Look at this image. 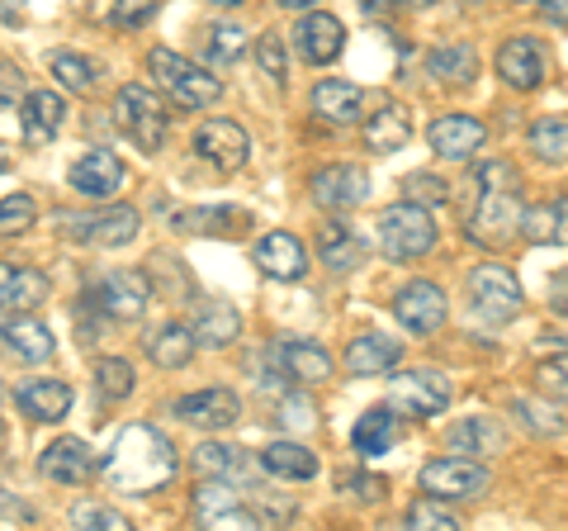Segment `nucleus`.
<instances>
[{"mask_svg": "<svg viewBox=\"0 0 568 531\" xmlns=\"http://www.w3.org/2000/svg\"><path fill=\"white\" fill-rule=\"evenodd\" d=\"M261 470L275 474V480H313L317 455L308 447H298V441H271V447L261 451Z\"/></svg>", "mask_w": 568, "mask_h": 531, "instance_id": "nucleus-34", "label": "nucleus"}, {"mask_svg": "<svg viewBox=\"0 0 568 531\" xmlns=\"http://www.w3.org/2000/svg\"><path fill=\"white\" fill-rule=\"evenodd\" d=\"M388 403L403 413V418H436L450 409V384L440 370H403L388 384Z\"/></svg>", "mask_w": 568, "mask_h": 531, "instance_id": "nucleus-7", "label": "nucleus"}, {"mask_svg": "<svg viewBox=\"0 0 568 531\" xmlns=\"http://www.w3.org/2000/svg\"><path fill=\"white\" fill-rule=\"evenodd\" d=\"M95 451L85 447L81 437H62L39 455V474L43 480H58V484H85L95 474Z\"/></svg>", "mask_w": 568, "mask_h": 531, "instance_id": "nucleus-19", "label": "nucleus"}, {"mask_svg": "<svg viewBox=\"0 0 568 531\" xmlns=\"http://www.w3.org/2000/svg\"><path fill=\"white\" fill-rule=\"evenodd\" d=\"M545 72H549V62H545L540 39H507L497 48V77H503L511 91H536Z\"/></svg>", "mask_w": 568, "mask_h": 531, "instance_id": "nucleus-18", "label": "nucleus"}, {"mask_svg": "<svg viewBox=\"0 0 568 531\" xmlns=\"http://www.w3.org/2000/svg\"><path fill=\"white\" fill-rule=\"evenodd\" d=\"M52 77H58L67 91H95V81H100V67L91 58H81V52H52Z\"/></svg>", "mask_w": 568, "mask_h": 531, "instance_id": "nucleus-41", "label": "nucleus"}, {"mask_svg": "<svg viewBox=\"0 0 568 531\" xmlns=\"http://www.w3.org/2000/svg\"><path fill=\"white\" fill-rule=\"evenodd\" d=\"M469 304L484 323H507V318L521 313V285L507 266L484 261L478 271L469 275Z\"/></svg>", "mask_w": 568, "mask_h": 531, "instance_id": "nucleus-6", "label": "nucleus"}, {"mask_svg": "<svg viewBox=\"0 0 568 531\" xmlns=\"http://www.w3.org/2000/svg\"><path fill=\"white\" fill-rule=\"evenodd\" d=\"M0 233L6 238H14V233H24V228L33 223V200L29 194H6V204H0Z\"/></svg>", "mask_w": 568, "mask_h": 531, "instance_id": "nucleus-50", "label": "nucleus"}, {"mask_svg": "<svg viewBox=\"0 0 568 531\" xmlns=\"http://www.w3.org/2000/svg\"><path fill=\"white\" fill-rule=\"evenodd\" d=\"M540 6H545V14H549V24L568 29V0H540Z\"/></svg>", "mask_w": 568, "mask_h": 531, "instance_id": "nucleus-55", "label": "nucleus"}, {"mask_svg": "<svg viewBox=\"0 0 568 531\" xmlns=\"http://www.w3.org/2000/svg\"><path fill=\"white\" fill-rule=\"evenodd\" d=\"M536 384H540L545 399H568V351L536 365Z\"/></svg>", "mask_w": 568, "mask_h": 531, "instance_id": "nucleus-49", "label": "nucleus"}, {"mask_svg": "<svg viewBox=\"0 0 568 531\" xmlns=\"http://www.w3.org/2000/svg\"><path fill=\"white\" fill-rule=\"evenodd\" d=\"M213 6H223V10H233V6H242V0H213Z\"/></svg>", "mask_w": 568, "mask_h": 531, "instance_id": "nucleus-58", "label": "nucleus"}, {"mask_svg": "<svg viewBox=\"0 0 568 531\" xmlns=\"http://www.w3.org/2000/svg\"><path fill=\"white\" fill-rule=\"evenodd\" d=\"M422 489L432 493V499H474V493L488 489V470L478 465L474 455H440L432 465H422Z\"/></svg>", "mask_w": 568, "mask_h": 531, "instance_id": "nucleus-10", "label": "nucleus"}, {"mask_svg": "<svg viewBox=\"0 0 568 531\" xmlns=\"http://www.w3.org/2000/svg\"><path fill=\"white\" fill-rule=\"evenodd\" d=\"M166 123H171L166 104L156 100L148 86H123V91L114 96V129L148 157L166 148Z\"/></svg>", "mask_w": 568, "mask_h": 531, "instance_id": "nucleus-4", "label": "nucleus"}, {"mask_svg": "<svg viewBox=\"0 0 568 531\" xmlns=\"http://www.w3.org/2000/svg\"><path fill=\"white\" fill-rule=\"evenodd\" d=\"M152 14H156V0H114V6H110V24L138 29V24H148Z\"/></svg>", "mask_w": 568, "mask_h": 531, "instance_id": "nucleus-53", "label": "nucleus"}, {"mask_svg": "<svg viewBox=\"0 0 568 531\" xmlns=\"http://www.w3.org/2000/svg\"><path fill=\"white\" fill-rule=\"evenodd\" d=\"M194 332L190 328H181V323H166V328H156L152 338H148V357L162 365V370H181V365H190V357H194Z\"/></svg>", "mask_w": 568, "mask_h": 531, "instance_id": "nucleus-38", "label": "nucleus"}, {"mask_svg": "<svg viewBox=\"0 0 568 531\" xmlns=\"http://www.w3.org/2000/svg\"><path fill=\"white\" fill-rule=\"evenodd\" d=\"M242 223H252L242 214V209H181V214H175V228H181V233H237Z\"/></svg>", "mask_w": 568, "mask_h": 531, "instance_id": "nucleus-40", "label": "nucleus"}, {"mask_svg": "<svg viewBox=\"0 0 568 531\" xmlns=\"http://www.w3.org/2000/svg\"><path fill=\"white\" fill-rule=\"evenodd\" d=\"M511 413H517L530 432H540V437H559L564 432V418L549 409V403H536V399H511Z\"/></svg>", "mask_w": 568, "mask_h": 531, "instance_id": "nucleus-46", "label": "nucleus"}, {"mask_svg": "<svg viewBox=\"0 0 568 531\" xmlns=\"http://www.w3.org/2000/svg\"><path fill=\"white\" fill-rule=\"evenodd\" d=\"M204 52H209V62H213V67L237 62L242 52H246V29H242V24H233V20L213 24V29H209V39H204Z\"/></svg>", "mask_w": 568, "mask_h": 531, "instance_id": "nucleus-42", "label": "nucleus"}, {"mask_svg": "<svg viewBox=\"0 0 568 531\" xmlns=\"http://www.w3.org/2000/svg\"><path fill=\"white\" fill-rule=\"evenodd\" d=\"M62 114H67V104L58 100V91H33L24 100V143H33V148L52 143L62 129Z\"/></svg>", "mask_w": 568, "mask_h": 531, "instance_id": "nucleus-31", "label": "nucleus"}, {"mask_svg": "<svg viewBox=\"0 0 568 531\" xmlns=\"http://www.w3.org/2000/svg\"><path fill=\"white\" fill-rule=\"evenodd\" d=\"M194 470L209 474V480H233V484H252V460L237 447H223V441H204L194 451Z\"/></svg>", "mask_w": 568, "mask_h": 531, "instance_id": "nucleus-30", "label": "nucleus"}, {"mask_svg": "<svg viewBox=\"0 0 568 531\" xmlns=\"http://www.w3.org/2000/svg\"><path fill=\"white\" fill-rule=\"evenodd\" d=\"M194 518H200L204 527H223V531H237V527H261L256 508L246 493L233 489V480H209L194 489Z\"/></svg>", "mask_w": 568, "mask_h": 531, "instance_id": "nucleus-8", "label": "nucleus"}, {"mask_svg": "<svg viewBox=\"0 0 568 531\" xmlns=\"http://www.w3.org/2000/svg\"><path fill=\"white\" fill-rule=\"evenodd\" d=\"M0 299H6V313H14V309H39L43 299H48V275L43 271H33V266H6L0 271Z\"/></svg>", "mask_w": 568, "mask_h": 531, "instance_id": "nucleus-26", "label": "nucleus"}, {"mask_svg": "<svg viewBox=\"0 0 568 531\" xmlns=\"http://www.w3.org/2000/svg\"><path fill=\"white\" fill-rule=\"evenodd\" d=\"M403 200H413L422 209H440V204L450 200V186L440 181V176H432V171H413L403 181Z\"/></svg>", "mask_w": 568, "mask_h": 531, "instance_id": "nucleus-44", "label": "nucleus"}, {"mask_svg": "<svg viewBox=\"0 0 568 531\" xmlns=\"http://www.w3.org/2000/svg\"><path fill=\"white\" fill-rule=\"evenodd\" d=\"M275 6H284V10H308V6H317V0H275Z\"/></svg>", "mask_w": 568, "mask_h": 531, "instance_id": "nucleus-56", "label": "nucleus"}, {"mask_svg": "<svg viewBox=\"0 0 568 531\" xmlns=\"http://www.w3.org/2000/svg\"><path fill=\"white\" fill-rule=\"evenodd\" d=\"M407 527H413V531H455L459 527V518H455V512L446 508V499H432V493H426V499L422 503H413V508H407V518H403Z\"/></svg>", "mask_w": 568, "mask_h": 531, "instance_id": "nucleus-43", "label": "nucleus"}, {"mask_svg": "<svg viewBox=\"0 0 568 531\" xmlns=\"http://www.w3.org/2000/svg\"><path fill=\"white\" fill-rule=\"evenodd\" d=\"M365 148H375V152H398V148H407V138H413V114L403 110V104H379L375 114L365 119Z\"/></svg>", "mask_w": 568, "mask_h": 531, "instance_id": "nucleus-25", "label": "nucleus"}, {"mask_svg": "<svg viewBox=\"0 0 568 531\" xmlns=\"http://www.w3.org/2000/svg\"><path fill=\"white\" fill-rule=\"evenodd\" d=\"M271 361L284 380H298V384H323L332 375V357L327 347H317L308 338H280L271 347Z\"/></svg>", "mask_w": 568, "mask_h": 531, "instance_id": "nucleus-16", "label": "nucleus"}, {"mask_svg": "<svg viewBox=\"0 0 568 531\" xmlns=\"http://www.w3.org/2000/svg\"><path fill=\"white\" fill-rule=\"evenodd\" d=\"M194 152H200L209 167H219L223 176H233L246 167V157H252V138H246L242 123H233V119H209L204 129L194 133Z\"/></svg>", "mask_w": 568, "mask_h": 531, "instance_id": "nucleus-11", "label": "nucleus"}, {"mask_svg": "<svg viewBox=\"0 0 568 531\" xmlns=\"http://www.w3.org/2000/svg\"><path fill=\"white\" fill-rule=\"evenodd\" d=\"M237 413H242V399L233 389H194V394L175 399V418L190 422V428H204V432L233 428Z\"/></svg>", "mask_w": 568, "mask_h": 531, "instance_id": "nucleus-14", "label": "nucleus"}, {"mask_svg": "<svg viewBox=\"0 0 568 531\" xmlns=\"http://www.w3.org/2000/svg\"><path fill=\"white\" fill-rule=\"evenodd\" d=\"M369 194V176L361 167H323L313 176V200L323 209H355Z\"/></svg>", "mask_w": 568, "mask_h": 531, "instance_id": "nucleus-21", "label": "nucleus"}, {"mask_svg": "<svg viewBox=\"0 0 568 531\" xmlns=\"http://www.w3.org/2000/svg\"><path fill=\"white\" fill-rule=\"evenodd\" d=\"M426 143L436 148V157H446V162H465V157H474L488 143V129L474 114H440L426 129Z\"/></svg>", "mask_w": 568, "mask_h": 531, "instance_id": "nucleus-17", "label": "nucleus"}, {"mask_svg": "<svg viewBox=\"0 0 568 531\" xmlns=\"http://www.w3.org/2000/svg\"><path fill=\"white\" fill-rule=\"evenodd\" d=\"M67 186L77 190L81 200H110V194H119V186H123V162L110 148H91L85 157L71 162Z\"/></svg>", "mask_w": 568, "mask_h": 531, "instance_id": "nucleus-13", "label": "nucleus"}, {"mask_svg": "<svg viewBox=\"0 0 568 531\" xmlns=\"http://www.w3.org/2000/svg\"><path fill=\"white\" fill-rule=\"evenodd\" d=\"M256 62H261V72L271 77L275 86L290 81V52H284V39H280V33H261V43H256Z\"/></svg>", "mask_w": 568, "mask_h": 531, "instance_id": "nucleus-47", "label": "nucleus"}, {"mask_svg": "<svg viewBox=\"0 0 568 531\" xmlns=\"http://www.w3.org/2000/svg\"><path fill=\"white\" fill-rule=\"evenodd\" d=\"M521 238L536 242V247H568V194L564 200H549L526 209V223H521Z\"/></svg>", "mask_w": 568, "mask_h": 531, "instance_id": "nucleus-33", "label": "nucleus"}, {"mask_svg": "<svg viewBox=\"0 0 568 531\" xmlns=\"http://www.w3.org/2000/svg\"><path fill=\"white\" fill-rule=\"evenodd\" d=\"M361 86H351V81H317L313 86V110L317 119H327V123H361Z\"/></svg>", "mask_w": 568, "mask_h": 531, "instance_id": "nucleus-28", "label": "nucleus"}, {"mask_svg": "<svg viewBox=\"0 0 568 531\" xmlns=\"http://www.w3.org/2000/svg\"><path fill=\"white\" fill-rule=\"evenodd\" d=\"M256 266L271 280H304L308 275V252L294 233H265L256 242Z\"/></svg>", "mask_w": 568, "mask_h": 531, "instance_id": "nucleus-22", "label": "nucleus"}, {"mask_svg": "<svg viewBox=\"0 0 568 531\" xmlns=\"http://www.w3.org/2000/svg\"><path fill=\"white\" fill-rule=\"evenodd\" d=\"M175 465H181V460H175L171 441L156 428H148V422H133V428L119 432L114 451L100 460V474H104V484L119 493H152L171 480Z\"/></svg>", "mask_w": 568, "mask_h": 531, "instance_id": "nucleus-2", "label": "nucleus"}, {"mask_svg": "<svg viewBox=\"0 0 568 531\" xmlns=\"http://www.w3.org/2000/svg\"><path fill=\"white\" fill-rule=\"evenodd\" d=\"M549 309H555V313H564V318H568V271L549 275Z\"/></svg>", "mask_w": 568, "mask_h": 531, "instance_id": "nucleus-54", "label": "nucleus"}, {"mask_svg": "<svg viewBox=\"0 0 568 531\" xmlns=\"http://www.w3.org/2000/svg\"><path fill=\"white\" fill-rule=\"evenodd\" d=\"M426 67H432V77L446 81V86H474V77H478V52L469 43H440V48H432Z\"/></svg>", "mask_w": 568, "mask_h": 531, "instance_id": "nucleus-35", "label": "nucleus"}, {"mask_svg": "<svg viewBox=\"0 0 568 531\" xmlns=\"http://www.w3.org/2000/svg\"><path fill=\"white\" fill-rule=\"evenodd\" d=\"M194 342L209 347V351H223V347H233V338L242 332V313L227 304V299H204L200 309H194Z\"/></svg>", "mask_w": 568, "mask_h": 531, "instance_id": "nucleus-23", "label": "nucleus"}, {"mask_svg": "<svg viewBox=\"0 0 568 531\" xmlns=\"http://www.w3.org/2000/svg\"><path fill=\"white\" fill-rule=\"evenodd\" d=\"M530 152L549 167H568V119H536L526 133Z\"/></svg>", "mask_w": 568, "mask_h": 531, "instance_id": "nucleus-39", "label": "nucleus"}, {"mask_svg": "<svg viewBox=\"0 0 568 531\" xmlns=\"http://www.w3.org/2000/svg\"><path fill=\"white\" fill-rule=\"evenodd\" d=\"M62 228L71 238H81V242H91V247H123V242H133L138 238V209L129 204H114V209H100V214L91 219H77V214H62Z\"/></svg>", "mask_w": 568, "mask_h": 531, "instance_id": "nucleus-12", "label": "nucleus"}, {"mask_svg": "<svg viewBox=\"0 0 568 531\" xmlns=\"http://www.w3.org/2000/svg\"><path fill=\"white\" fill-rule=\"evenodd\" d=\"M446 447L450 451H469V455H493V451H503V422L465 418V422H455V428H450Z\"/></svg>", "mask_w": 568, "mask_h": 531, "instance_id": "nucleus-37", "label": "nucleus"}, {"mask_svg": "<svg viewBox=\"0 0 568 531\" xmlns=\"http://www.w3.org/2000/svg\"><path fill=\"white\" fill-rule=\"evenodd\" d=\"M379 247L388 261H417L436 247V223H432V209H422L413 200H403L394 209L379 214Z\"/></svg>", "mask_w": 568, "mask_h": 531, "instance_id": "nucleus-5", "label": "nucleus"}, {"mask_svg": "<svg viewBox=\"0 0 568 531\" xmlns=\"http://www.w3.org/2000/svg\"><path fill=\"white\" fill-rule=\"evenodd\" d=\"M294 39H298V52H304V58H308L313 67H327V62L342 58V48H346V29H342V20H332V14L313 10V14H304V20H298Z\"/></svg>", "mask_w": 568, "mask_h": 531, "instance_id": "nucleus-20", "label": "nucleus"}, {"mask_svg": "<svg viewBox=\"0 0 568 531\" xmlns=\"http://www.w3.org/2000/svg\"><path fill=\"white\" fill-rule=\"evenodd\" d=\"M148 72L156 77V86H162L175 104H185V110H204V104H213L223 96L219 77L204 72V67H194V62H185L181 52H171V48H152L148 52Z\"/></svg>", "mask_w": 568, "mask_h": 531, "instance_id": "nucleus-3", "label": "nucleus"}, {"mask_svg": "<svg viewBox=\"0 0 568 531\" xmlns=\"http://www.w3.org/2000/svg\"><path fill=\"white\" fill-rule=\"evenodd\" d=\"M317 257H323L327 271H351V266L365 261V238L346 223H323L317 228Z\"/></svg>", "mask_w": 568, "mask_h": 531, "instance_id": "nucleus-27", "label": "nucleus"}, {"mask_svg": "<svg viewBox=\"0 0 568 531\" xmlns=\"http://www.w3.org/2000/svg\"><path fill=\"white\" fill-rule=\"evenodd\" d=\"M14 403L29 413V418H39V422H58L71 413V389L62 380H33L24 384L20 394H14Z\"/></svg>", "mask_w": 568, "mask_h": 531, "instance_id": "nucleus-32", "label": "nucleus"}, {"mask_svg": "<svg viewBox=\"0 0 568 531\" xmlns=\"http://www.w3.org/2000/svg\"><path fill=\"white\" fill-rule=\"evenodd\" d=\"M394 6H407V10H422V6H432V0H394Z\"/></svg>", "mask_w": 568, "mask_h": 531, "instance_id": "nucleus-57", "label": "nucleus"}, {"mask_svg": "<svg viewBox=\"0 0 568 531\" xmlns=\"http://www.w3.org/2000/svg\"><path fill=\"white\" fill-rule=\"evenodd\" d=\"M6 347H10V357H20V361H48L52 357V332L43 323H33V318H6Z\"/></svg>", "mask_w": 568, "mask_h": 531, "instance_id": "nucleus-36", "label": "nucleus"}, {"mask_svg": "<svg viewBox=\"0 0 568 531\" xmlns=\"http://www.w3.org/2000/svg\"><path fill=\"white\" fill-rule=\"evenodd\" d=\"M95 384L104 399H129L133 394V365L119 361V357H104L95 361Z\"/></svg>", "mask_w": 568, "mask_h": 531, "instance_id": "nucleus-45", "label": "nucleus"}, {"mask_svg": "<svg viewBox=\"0 0 568 531\" xmlns=\"http://www.w3.org/2000/svg\"><path fill=\"white\" fill-rule=\"evenodd\" d=\"M91 304L104 318H114V323H138L142 309L152 304V275L148 271H110L95 285Z\"/></svg>", "mask_w": 568, "mask_h": 531, "instance_id": "nucleus-9", "label": "nucleus"}, {"mask_svg": "<svg viewBox=\"0 0 568 531\" xmlns=\"http://www.w3.org/2000/svg\"><path fill=\"white\" fill-rule=\"evenodd\" d=\"M71 522H77L81 531H91V527H104V531H123L129 527V518L114 508H100V503H81L77 512H71Z\"/></svg>", "mask_w": 568, "mask_h": 531, "instance_id": "nucleus-51", "label": "nucleus"}, {"mask_svg": "<svg viewBox=\"0 0 568 531\" xmlns=\"http://www.w3.org/2000/svg\"><path fill=\"white\" fill-rule=\"evenodd\" d=\"M351 447L365 460H379L384 451L398 447V418L388 409H365L361 422H355V432H351Z\"/></svg>", "mask_w": 568, "mask_h": 531, "instance_id": "nucleus-29", "label": "nucleus"}, {"mask_svg": "<svg viewBox=\"0 0 568 531\" xmlns=\"http://www.w3.org/2000/svg\"><path fill=\"white\" fill-rule=\"evenodd\" d=\"M474 200L465 219V238L478 247H507L511 238H521L526 209H521V181L507 162H484L474 171Z\"/></svg>", "mask_w": 568, "mask_h": 531, "instance_id": "nucleus-1", "label": "nucleus"}, {"mask_svg": "<svg viewBox=\"0 0 568 531\" xmlns=\"http://www.w3.org/2000/svg\"><path fill=\"white\" fill-rule=\"evenodd\" d=\"M403 347L394 338H384V332H365V338H355L346 347V370L351 375H388V370L398 365Z\"/></svg>", "mask_w": 568, "mask_h": 531, "instance_id": "nucleus-24", "label": "nucleus"}, {"mask_svg": "<svg viewBox=\"0 0 568 531\" xmlns=\"http://www.w3.org/2000/svg\"><path fill=\"white\" fill-rule=\"evenodd\" d=\"M394 313H398V323L407 332L426 338V332H436L440 323H446V294H440V285H432V280H413V285L398 290Z\"/></svg>", "mask_w": 568, "mask_h": 531, "instance_id": "nucleus-15", "label": "nucleus"}, {"mask_svg": "<svg viewBox=\"0 0 568 531\" xmlns=\"http://www.w3.org/2000/svg\"><path fill=\"white\" fill-rule=\"evenodd\" d=\"M246 499H252L261 527H280V522L294 518V499H284V493H275V489H256V484H252V493H246Z\"/></svg>", "mask_w": 568, "mask_h": 531, "instance_id": "nucleus-48", "label": "nucleus"}, {"mask_svg": "<svg viewBox=\"0 0 568 531\" xmlns=\"http://www.w3.org/2000/svg\"><path fill=\"white\" fill-rule=\"evenodd\" d=\"M275 418H280V428H294V432L313 428V403H308V394H290V389H284Z\"/></svg>", "mask_w": 568, "mask_h": 531, "instance_id": "nucleus-52", "label": "nucleus"}]
</instances>
